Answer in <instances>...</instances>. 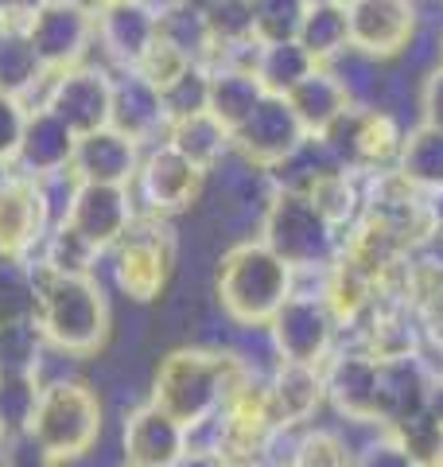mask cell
Returning <instances> with one entry per match:
<instances>
[{"mask_svg":"<svg viewBox=\"0 0 443 467\" xmlns=\"http://www.w3.org/2000/svg\"><path fill=\"white\" fill-rule=\"evenodd\" d=\"M36 324L43 339L63 355L86 358L98 355L109 339V304L106 292L90 276H63V273H36Z\"/></svg>","mask_w":443,"mask_h":467,"instance_id":"cell-1","label":"cell"},{"mask_svg":"<svg viewBox=\"0 0 443 467\" xmlns=\"http://www.w3.org/2000/svg\"><path fill=\"white\" fill-rule=\"evenodd\" d=\"M233 389L238 382H233V362L226 355L202 347H180L160 362L152 401L180 420L191 436L233 398Z\"/></svg>","mask_w":443,"mask_h":467,"instance_id":"cell-2","label":"cell"},{"mask_svg":"<svg viewBox=\"0 0 443 467\" xmlns=\"http://www.w3.org/2000/svg\"><path fill=\"white\" fill-rule=\"evenodd\" d=\"M292 296V269L261 238L242 242L218 261V300L242 327H269L276 308Z\"/></svg>","mask_w":443,"mask_h":467,"instance_id":"cell-3","label":"cell"},{"mask_svg":"<svg viewBox=\"0 0 443 467\" xmlns=\"http://www.w3.org/2000/svg\"><path fill=\"white\" fill-rule=\"evenodd\" d=\"M27 436L51 463L82 460L101 436V401L82 382L39 386V398L27 420Z\"/></svg>","mask_w":443,"mask_h":467,"instance_id":"cell-4","label":"cell"},{"mask_svg":"<svg viewBox=\"0 0 443 467\" xmlns=\"http://www.w3.org/2000/svg\"><path fill=\"white\" fill-rule=\"evenodd\" d=\"M261 242L295 269L331 265L338 254V226L323 214L312 195L304 192H276L261 223Z\"/></svg>","mask_w":443,"mask_h":467,"instance_id":"cell-5","label":"cell"},{"mask_svg":"<svg viewBox=\"0 0 443 467\" xmlns=\"http://www.w3.org/2000/svg\"><path fill=\"white\" fill-rule=\"evenodd\" d=\"M175 261V242L164 223V214H144L132 218L125 238L117 242V285L129 300L148 304L164 292Z\"/></svg>","mask_w":443,"mask_h":467,"instance_id":"cell-6","label":"cell"},{"mask_svg":"<svg viewBox=\"0 0 443 467\" xmlns=\"http://www.w3.org/2000/svg\"><path fill=\"white\" fill-rule=\"evenodd\" d=\"M27 39H32V47L47 75L78 67V63H86V51L98 43L94 8H86L82 0H47V5L27 20Z\"/></svg>","mask_w":443,"mask_h":467,"instance_id":"cell-7","label":"cell"},{"mask_svg":"<svg viewBox=\"0 0 443 467\" xmlns=\"http://www.w3.org/2000/svg\"><path fill=\"white\" fill-rule=\"evenodd\" d=\"M43 106H47L55 117H63L78 137L94 133V129H106L109 125V109H113V78H109V70L90 67V63L58 70V75L47 78Z\"/></svg>","mask_w":443,"mask_h":467,"instance_id":"cell-8","label":"cell"},{"mask_svg":"<svg viewBox=\"0 0 443 467\" xmlns=\"http://www.w3.org/2000/svg\"><path fill=\"white\" fill-rule=\"evenodd\" d=\"M304 140L307 133H304L300 117L292 113L288 98H280V94H264L257 101V109L233 129V149L242 152L245 164L264 168V171L284 164Z\"/></svg>","mask_w":443,"mask_h":467,"instance_id":"cell-9","label":"cell"},{"mask_svg":"<svg viewBox=\"0 0 443 467\" xmlns=\"http://www.w3.org/2000/svg\"><path fill=\"white\" fill-rule=\"evenodd\" d=\"M350 47L366 58L401 55L417 36V0H343Z\"/></svg>","mask_w":443,"mask_h":467,"instance_id":"cell-10","label":"cell"},{"mask_svg":"<svg viewBox=\"0 0 443 467\" xmlns=\"http://www.w3.org/2000/svg\"><path fill=\"white\" fill-rule=\"evenodd\" d=\"M269 331H273L280 362L319 367L335 335V312L319 296H288L269 319Z\"/></svg>","mask_w":443,"mask_h":467,"instance_id":"cell-11","label":"cell"},{"mask_svg":"<svg viewBox=\"0 0 443 467\" xmlns=\"http://www.w3.org/2000/svg\"><path fill=\"white\" fill-rule=\"evenodd\" d=\"M202 168L191 164L183 152H175L171 144L164 140L160 149H152L140 168H137V192H140V202L148 207V214H180L187 211L191 202L199 199L202 192Z\"/></svg>","mask_w":443,"mask_h":467,"instance_id":"cell-12","label":"cell"},{"mask_svg":"<svg viewBox=\"0 0 443 467\" xmlns=\"http://www.w3.org/2000/svg\"><path fill=\"white\" fill-rule=\"evenodd\" d=\"M98 47L117 70H132L160 39V8L152 0H109L94 12Z\"/></svg>","mask_w":443,"mask_h":467,"instance_id":"cell-13","label":"cell"},{"mask_svg":"<svg viewBox=\"0 0 443 467\" xmlns=\"http://www.w3.org/2000/svg\"><path fill=\"white\" fill-rule=\"evenodd\" d=\"M132 218H137V211H132V187L82 180L78 192H74L67 223L78 230L98 254H106L109 245H117L125 238Z\"/></svg>","mask_w":443,"mask_h":467,"instance_id":"cell-14","label":"cell"},{"mask_svg":"<svg viewBox=\"0 0 443 467\" xmlns=\"http://www.w3.org/2000/svg\"><path fill=\"white\" fill-rule=\"evenodd\" d=\"M47 207H43L39 183L24 171H12L0 183V257L24 261L47 238Z\"/></svg>","mask_w":443,"mask_h":467,"instance_id":"cell-15","label":"cell"},{"mask_svg":"<svg viewBox=\"0 0 443 467\" xmlns=\"http://www.w3.org/2000/svg\"><path fill=\"white\" fill-rule=\"evenodd\" d=\"M273 420H269V405H264V393L253 389H233V398L222 405V429H218V441L214 451L226 467H253L264 448H269V436H273Z\"/></svg>","mask_w":443,"mask_h":467,"instance_id":"cell-16","label":"cell"},{"mask_svg":"<svg viewBox=\"0 0 443 467\" xmlns=\"http://www.w3.org/2000/svg\"><path fill=\"white\" fill-rule=\"evenodd\" d=\"M187 448V429L168 417L156 401L125 417V460L132 467H171Z\"/></svg>","mask_w":443,"mask_h":467,"instance_id":"cell-17","label":"cell"},{"mask_svg":"<svg viewBox=\"0 0 443 467\" xmlns=\"http://www.w3.org/2000/svg\"><path fill=\"white\" fill-rule=\"evenodd\" d=\"M109 125L129 140L148 144L156 133H168V113H164V94L137 70H121L113 78V109Z\"/></svg>","mask_w":443,"mask_h":467,"instance_id":"cell-18","label":"cell"},{"mask_svg":"<svg viewBox=\"0 0 443 467\" xmlns=\"http://www.w3.org/2000/svg\"><path fill=\"white\" fill-rule=\"evenodd\" d=\"M74 149H78V133L55 117L47 106H36L27 113V125H24V140H20V152H16V168L24 175H51V171H63L74 164Z\"/></svg>","mask_w":443,"mask_h":467,"instance_id":"cell-19","label":"cell"},{"mask_svg":"<svg viewBox=\"0 0 443 467\" xmlns=\"http://www.w3.org/2000/svg\"><path fill=\"white\" fill-rule=\"evenodd\" d=\"M137 168H140V144L129 140L125 133H117L113 125L78 137V149H74V171H78L82 180L132 187Z\"/></svg>","mask_w":443,"mask_h":467,"instance_id":"cell-20","label":"cell"},{"mask_svg":"<svg viewBox=\"0 0 443 467\" xmlns=\"http://www.w3.org/2000/svg\"><path fill=\"white\" fill-rule=\"evenodd\" d=\"M323 389L354 420H381V362L369 355H338Z\"/></svg>","mask_w":443,"mask_h":467,"instance_id":"cell-21","label":"cell"},{"mask_svg":"<svg viewBox=\"0 0 443 467\" xmlns=\"http://www.w3.org/2000/svg\"><path fill=\"white\" fill-rule=\"evenodd\" d=\"M284 98H288L292 113L300 117L307 137H327L338 117H346L354 109L346 82L338 78L331 67H315L312 75H307L304 82H295Z\"/></svg>","mask_w":443,"mask_h":467,"instance_id":"cell-22","label":"cell"},{"mask_svg":"<svg viewBox=\"0 0 443 467\" xmlns=\"http://www.w3.org/2000/svg\"><path fill=\"white\" fill-rule=\"evenodd\" d=\"M428 389H432V374L412 355L386 358L381 362V420L389 425H408L428 409Z\"/></svg>","mask_w":443,"mask_h":467,"instance_id":"cell-23","label":"cell"},{"mask_svg":"<svg viewBox=\"0 0 443 467\" xmlns=\"http://www.w3.org/2000/svg\"><path fill=\"white\" fill-rule=\"evenodd\" d=\"M323 398V378L319 367H300V362H280L273 386L264 389L273 429H288L312 417V409Z\"/></svg>","mask_w":443,"mask_h":467,"instance_id":"cell-24","label":"cell"},{"mask_svg":"<svg viewBox=\"0 0 443 467\" xmlns=\"http://www.w3.org/2000/svg\"><path fill=\"white\" fill-rule=\"evenodd\" d=\"M164 140L171 144L175 152H183L191 164H199L202 171H211L222 156L233 149V133L218 121L211 109H199V113H187V117H175L168 125Z\"/></svg>","mask_w":443,"mask_h":467,"instance_id":"cell-25","label":"cell"},{"mask_svg":"<svg viewBox=\"0 0 443 467\" xmlns=\"http://www.w3.org/2000/svg\"><path fill=\"white\" fill-rule=\"evenodd\" d=\"M261 98H264V86L257 82L253 70H242V67H211L206 109H211L218 121L230 129V133L257 109Z\"/></svg>","mask_w":443,"mask_h":467,"instance_id":"cell-26","label":"cell"},{"mask_svg":"<svg viewBox=\"0 0 443 467\" xmlns=\"http://www.w3.org/2000/svg\"><path fill=\"white\" fill-rule=\"evenodd\" d=\"M51 75L43 70L39 55L27 39V27L24 24H5L0 27V94H12V98H27L43 86Z\"/></svg>","mask_w":443,"mask_h":467,"instance_id":"cell-27","label":"cell"},{"mask_svg":"<svg viewBox=\"0 0 443 467\" xmlns=\"http://www.w3.org/2000/svg\"><path fill=\"white\" fill-rule=\"evenodd\" d=\"M397 171L417 192H443V129H412L401 140V152H397Z\"/></svg>","mask_w":443,"mask_h":467,"instance_id":"cell-28","label":"cell"},{"mask_svg":"<svg viewBox=\"0 0 443 467\" xmlns=\"http://www.w3.org/2000/svg\"><path fill=\"white\" fill-rule=\"evenodd\" d=\"M315 67L319 63L304 51L300 39H280V43H261V55H257L253 75L264 86V94H280V98H284L292 86L304 82Z\"/></svg>","mask_w":443,"mask_h":467,"instance_id":"cell-29","label":"cell"},{"mask_svg":"<svg viewBox=\"0 0 443 467\" xmlns=\"http://www.w3.org/2000/svg\"><path fill=\"white\" fill-rule=\"evenodd\" d=\"M304 51L315 58L319 67H327L350 47V27H346V5H307V16L300 24Z\"/></svg>","mask_w":443,"mask_h":467,"instance_id":"cell-30","label":"cell"},{"mask_svg":"<svg viewBox=\"0 0 443 467\" xmlns=\"http://www.w3.org/2000/svg\"><path fill=\"white\" fill-rule=\"evenodd\" d=\"M350 149L362 164H386L401 152V133H397V121L389 113H358L354 117L350 109Z\"/></svg>","mask_w":443,"mask_h":467,"instance_id":"cell-31","label":"cell"},{"mask_svg":"<svg viewBox=\"0 0 443 467\" xmlns=\"http://www.w3.org/2000/svg\"><path fill=\"white\" fill-rule=\"evenodd\" d=\"M160 39H168L171 47H180L191 63H211V51H214V39L206 32V20L199 8H187V5H168L160 8Z\"/></svg>","mask_w":443,"mask_h":467,"instance_id":"cell-32","label":"cell"},{"mask_svg":"<svg viewBox=\"0 0 443 467\" xmlns=\"http://www.w3.org/2000/svg\"><path fill=\"white\" fill-rule=\"evenodd\" d=\"M98 257H101V254H98L94 245L86 242L70 223L51 226V230H47V238H43V269H47V273L90 276Z\"/></svg>","mask_w":443,"mask_h":467,"instance_id":"cell-33","label":"cell"},{"mask_svg":"<svg viewBox=\"0 0 443 467\" xmlns=\"http://www.w3.org/2000/svg\"><path fill=\"white\" fill-rule=\"evenodd\" d=\"M43 331L32 319H5L0 324V374H36L39 370V350Z\"/></svg>","mask_w":443,"mask_h":467,"instance_id":"cell-34","label":"cell"},{"mask_svg":"<svg viewBox=\"0 0 443 467\" xmlns=\"http://www.w3.org/2000/svg\"><path fill=\"white\" fill-rule=\"evenodd\" d=\"M202 20H206V32H211V39H214L211 58L218 51H230V47H238V43L257 39L249 0H211V5L202 8Z\"/></svg>","mask_w":443,"mask_h":467,"instance_id":"cell-35","label":"cell"},{"mask_svg":"<svg viewBox=\"0 0 443 467\" xmlns=\"http://www.w3.org/2000/svg\"><path fill=\"white\" fill-rule=\"evenodd\" d=\"M307 5L312 0H249V8H253V36L261 43L295 39L307 16Z\"/></svg>","mask_w":443,"mask_h":467,"instance_id":"cell-36","label":"cell"},{"mask_svg":"<svg viewBox=\"0 0 443 467\" xmlns=\"http://www.w3.org/2000/svg\"><path fill=\"white\" fill-rule=\"evenodd\" d=\"M307 195H312V202L331 218L335 226H346L354 218V211H358V187H354L346 168H338V164L331 171H323Z\"/></svg>","mask_w":443,"mask_h":467,"instance_id":"cell-37","label":"cell"},{"mask_svg":"<svg viewBox=\"0 0 443 467\" xmlns=\"http://www.w3.org/2000/svg\"><path fill=\"white\" fill-rule=\"evenodd\" d=\"M39 398L36 374H0V432H24Z\"/></svg>","mask_w":443,"mask_h":467,"instance_id":"cell-38","label":"cell"},{"mask_svg":"<svg viewBox=\"0 0 443 467\" xmlns=\"http://www.w3.org/2000/svg\"><path fill=\"white\" fill-rule=\"evenodd\" d=\"M206 90H211V67H202V63H191L171 86H164L160 94H164L168 125L175 121V117H187V113L206 109Z\"/></svg>","mask_w":443,"mask_h":467,"instance_id":"cell-39","label":"cell"},{"mask_svg":"<svg viewBox=\"0 0 443 467\" xmlns=\"http://www.w3.org/2000/svg\"><path fill=\"white\" fill-rule=\"evenodd\" d=\"M187 67H191V58H187L180 47H171L168 39H156L152 47H148V55H144L132 70H137V75H144L148 82L156 86V90H164V86H171Z\"/></svg>","mask_w":443,"mask_h":467,"instance_id":"cell-40","label":"cell"},{"mask_svg":"<svg viewBox=\"0 0 443 467\" xmlns=\"http://www.w3.org/2000/svg\"><path fill=\"white\" fill-rule=\"evenodd\" d=\"M27 109L24 98H12V94H0V160L16 164V152H20V140H24V125H27Z\"/></svg>","mask_w":443,"mask_h":467,"instance_id":"cell-41","label":"cell"},{"mask_svg":"<svg viewBox=\"0 0 443 467\" xmlns=\"http://www.w3.org/2000/svg\"><path fill=\"white\" fill-rule=\"evenodd\" d=\"M288 467H346V451L331 432H312L295 448Z\"/></svg>","mask_w":443,"mask_h":467,"instance_id":"cell-42","label":"cell"},{"mask_svg":"<svg viewBox=\"0 0 443 467\" xmlns=\"http://www.w3.org/2000/svg\"><path fill=\"white\" fill-rule=\"evenodd\" d=\"M358 467H420V460L412 456L405 441H377L362 451Z\"/></svg>","mask_w":443,"mask_h":467,"instance_id":"cell-43","label":"cell"},{"mask_svg":"<svg viewBox=\"0 0 443 467\" xmlns=\"http://www.w3.org/2000/svg\"><path fill=\"white\" fill-rule=\"evenodd\" d=\"M5 467H55L47 456L39 451V444L24 432H12L8 436V448H5Z\"/></svg>","mask_w":443,"mask_h":467,"instance_id":"cell-44","label":"cell"},{"mask_svg":"<svg viewBox=\"0 0 443 467\" xmlns=\"http://www.w3.org/2000/svg\"><path fill=\"white\" fill-rule=\"evenodd\" d=\"M420 113H424V125L443 129V63L424 78V90H420Z\"/></svg>","mask_w":443,"mask_h":467,"instance_id":"cell-45","label":"cell"},{"mask_svg":"<svg viewBox=\"0 0 443 467\" xmlns=\"http://www.w3.org/2000/svg\"><path fill=\"white\" fill-rule=\"evenodd\" d=\"M47 5V0H0V24H24L36 16V12Z\"/></svg>","mask_w":443,"mask_h":467,"instance_id":"cell-46","label":"cell"},{"mask_svg":"<svg viewBox=\"0 0 443 467\" xmlns=\"http://www.w3.org/2000/svg\"><path fill=\"white\" fill-rule=\"evenodd\" d=\"M171 467H226V460H222L214 448H191L187 444L180 451V460H175Z\"/></svg>","mask_w":443,"mask_h":467,"instance_id":"cell-47","label":"cell"},{"mask_svg":"<svg viewBox=\"0 0 443 467\" xmlns=\"http://www.w3.org/2000/svg\"><path fill=\"white\" fill-rule=\"evenodd\" d=\"M424 413L443 429V378H432V389H428V409H424Z\"/></svg>","mask_w":443,"mask_h":467,"instance_id":"cell-48","label":"cell"},{"mask_svg":"<svg viewBox=\"0 0 443 467\" xmlns=\"http://www.w3.org/2000/svg\"><path fill=\"white\" fill-rule=\"evenodd\" d=\"M432 218L443 226V192H436V199H432Z\"/></svg>","mask_w":443,"mask_h":467,"instance_id":"cell-49","label":"cell"},{"mask_svg":"<svg viewBox=\"0 0 443 467\" xmlns=\"http://www.w3.org/2000/svg\"><path fill=\"white\" fill-rule=\"evenodd\" d=\"M5 448H8V432H0V467H5Z\"/></svg>","mask_w":443,"mask_h":467,"instance_id":"cell-50","label":"cell"},{"mask_svg":"<svg viewBox=\"0 0 443 467\" xmlns=\"http://www.w3.org/2000/svg\"><path fill=\"white\" fill-rule=\"evenodd\" d=\"M312 5H343V0H312Z\"/></svg>","mask_w":443,"mask_h":467,"instance_id":"cell-51","label":"cell"},{"mask_svg":"<svg viewBox=\"0 0 443 467\" xmlns=\"http://www.w3.org/2000/svg\"><path fill=\"white\" fill-rule=\"evenodd\" d=\"M420 467H443V460H432V463H420Z\"/></svg>","mask_w":443,"mask_h":467,"instance_id":"cell-52","label":"cell"},{"mask_svg":"<svg viewBox=\"0 0 443 467\" xmlns=\"http://www.w3.org/2000/svg\"><path fill=\"white\" fill-rule=\"evenodd\" d=\"M129 467H132V463H129Z\"/></svg>","mask_w":443,"mask_h":467,"instance_id":"cell-53","label":"cell"}]
</instances>
